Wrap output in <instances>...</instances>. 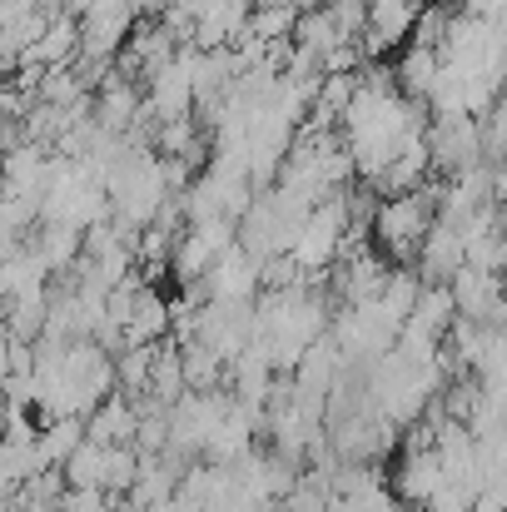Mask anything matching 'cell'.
Listing matches in <instances>:
<instances>
[{"label": "cell", "instance_id": "cell-5", "mask_svg": "<svg viewBox=\"0 0 507 512\" xmlns=\"http://www.w3.org/2000/svg\"><path fill=\"white\" fill-rule=\"evenodd\" d=\"M418 20V0H368V45L383 50L393 40H403Z\"/></svg>", "mask_w": 507, "mask_h": 512}, {"label": "cell", "instance_id": "cell-3", "mask_svg": "<svg viewBox=\"0 0 507 512\" xmlns=\"http://www.w3.org/2000/svg\"><path fill=\"white\" fill-rule=\"evenodd\" d=\"M135 433H140V408H135V398H125V393H110V398L85 418V438H95V443H105V448L135 443Z\"/></svg>", "mask_w": 507, "mask_h": 512}, {"label": "cell", "instance_id": "cell-6", "mask_svg": "<svg viewBox=\"0 0 507 512\" xmlns=\"http://www.w3.org/2000/svg\"><path fill=\"white\" fill-rule=\"evenodd\" d=\"M60 473H65L70 488H100V493H105V478H110V448L95 443V438H85V443L60 463Z\"/></svg>", "mask_w": 507, "mask_h": 512}, {"label": "cell", "instance_id": "cell-2", "mask_svg": "<svg viewBox=\"0 0 507 512\" xmlns=\"http://www.w3.org/2000/svg\"><path fill=\"white\" fill-rule=\"evenodd\" d=\"M448 478H443V458H438V448H433V433H423L418 438V448L398 463V473H393V493H398V503H428L438 488H443Z\"/></svg>", "mask_w": 507, "mask_h": 512}, {"label": "cell", "instance_id": "cell-4", "mask_svg": "<svg viewBox=\"0 0 507 512\" xmlns=\"http://www.w3.org/2000/svg\"><path fill=\"white\" fill-rule=\"evenodd\" d=\"M85 443V418H45L40 433H35V463L40 468H60L75 448Z\"/></svg>", "mask_w": 507, "mask_h": 512}, {"label": "cell", "instance_id": "cell-1", "mask_svg": "<svg viewBox=\"0 0 507 512\" xmlns=\"http://www.w3.org/2000/svg\"><path fill=\"white\" fill-rule=\"evenodd\" d=\"M433 229V204L423 199V194H388L383 204H378V214H373V234H378V244L393 254V259H408V254H418V244H423V234Z\"/></svg>", "mask_w": 507, "mask_h": 512}, {"label": "cell", "instance_id": "cell-8", "mask_svg": "<svg viewBox=\"0 0 507 512\" xmlns=\"http://www.w3.org/2000/svg\"><path fill=\"white\" fill-rule=\"evenodd\" d=\"M473 498H478V493H468V488H458V483H443L428 503H418V512H468Z\"/></svg>", "mask_w": 507, "mask_h": 512}, {"label": "cell", "instance_id": "cell-7", "mask_svg": "<svg viewBox=\"0 0 507 512\" xmlns=\"http://www.w3.org/2000/svg\"><path fill=\"white\" fill-rule=\"evenodd\" d=\"M60 512H120V503L110 493H100V488H65Z\"/></svg>", "mask_w": 507, "mask_h": 512}]
</instances>
